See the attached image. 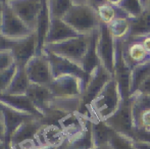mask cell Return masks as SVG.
<instances>
[{
	"label": "cell",
	"mask_w": 150,
	"mask_h": 149,
	"mask_svg": "<svg viewBox=\"0 0 150 149\" xmlns=\"http://www.w3.org/2000/svg\"><path fill=\"white\" fill-rule=\"evenodd\" d=\"M0 102L4 105L16 109L21 112L27 113V114L34 115L36 117L44 119L42 113L36 108L33 102L27 95H5L0 94Z\"/></svg>",
	"instance_id": "19"
},
{
	"label": "cell",
	"mask_w": 150,
	"mask_h": 149,
	"mask_svg": "<svg viewBox=\"0 0 150 149\" xmlns=\"http://www.w3.org/2000/svg\"><path fill=\"white\" fill-rule=\"evenodd\" d=\"M150 76V61L136 66L132 70L130 80V95L137 92L140 85Z\"/></svg>",
	"instance_id": "26"
},
{
	"label": "cell",
	"mask_w": 150,
	"mask_h": 149,
	"mask_svg": "<svg viewBox=\"0 0 150 149\" xmlns=\"http://www.w3.org/2000/svg\"><path fill=\"white\" fill-rule=\"evenodd\" d=\"M109 4L111 5H115V6H120V3L122 2V0H106Z\"/></svg>",
	"instance_id": "40"
},
{
	"label": "cell",
	"mask_w": 150,
	"mask_h": 149,
	"mask_svg": "<svg viewBox=\"0 0 150 149\" xmlns=\"http://www.w3.org/2000/svg\"><path fill=\"white\" fill-rule=\"evenodd\" d=\"M108 144L112 149H137L133 138L117 132L112 133Z\"/></svg>",
	"instance_id": "29"
},
{
	"label": "cell",
	"mask_w": 150,
	"mask_h": 149,
	"mask_svg": "<svg viewBox=\"0 0 150 149\" xmlns=\"http://www.w3.org/2000/svg\"><path fill=\"white\" fill-rule=\"evenodd\" d=\"M97 54L100 64L113 76L115 62V40L106 24L100 23L97 36Z\"/></svg>",
	"instance_id": "5"
},
{
	"label": "cell",
	"mask_w": 150,
	"mask_h": 149,
	"mask_svg": "<svg viewBox=\"0 0 150 149\" xmlns=\"http://www.w3.org/2000/svg\"><path fill=\"white\" fill-rule=\"evenodd\" d=\"M1 103V102H0ZM2 104V103H1ZM2 108H3V121L6 127V138H5V143L7 144L9 141L10 136L12 135L14 131L22 125L25 121L32 117H36L34 115L27 114V113L21 112L16 109L9 107L7 105L2 104Z\"/></svg>",
	"instance_id": "20"
},
{
	"label": "cell",
	"mask_w": 150,
	"mask_h": 149,
	"mask_svg": "<svg viewBox=\"0 0 150 149\" xmlns=\"http://www.w3.org/2000/svg\"><path fill=\"white\" fill-rule=\"evenodd\" d=\"M47 4L48 9H49L50 18H62L65 12L73 5L71 0H47Z\"/></svg>",
	"instance_id": "28"
},
{
	"label": "cell",
	"mask_w": 150,
	"mask_h": 149,
	"mask_svg": "<svg viewBox=\"0 0 150 149\" xmlns=\"http://www.w3.org/2000/svg\"><path fill=\"white\" fill-rule=\"evenodd\" d=\"M146 9L150 10V0H148V3H147V8H146Z\"/></svg>",
	"instance_id": "45"
},
{
	"label": "cell",
	"mask_w": 150,
	"mask_h": 149,
	"mask_svg": "<svg viewBox=\"0 0 150 149\" xmlns=\"http://www.w3.org/2000/svg\"><path fill=\"white\" fill-rule=\"evenodd\" d=\"M5 2V1H4ZM32 31L16 13L11 8L5 3L3 13V23H2L1 36L8 40H18L26 38L34 34Z\"/></svg>",
	"instance_id": "10"
},
{
	"label": "cell",
	"mask_w": 150,
	"mask_h": 149,
	"mask_svg": "<svg viewBox=\"0 0 150 149\" xmlns=\"http://www.w3.org/2000/svg\"><path fill=\"white\" fill-rule=\"evenodd\" d=\"M96 12L98 14V18L100 20L101 23L103 24L108 25L110 22H112L113 20L119 18H131L128 16L127 12H125L120 6H115L109 4L108 2L104 3L103 5L99 6L96 9Z\"/></svg>",
	"instance_id": "24"
},
{
	"label": "cell",
	"mask_w": 150,
	"mask_h": 149,
	"mask_svg": "<svg viewBox=\"0 0 150 149\" xmlns=\"http://www.w3.org/2000/svg\"><path fill=\"white\" fill-rule=\"evenodd\" d=\"M27 76L32 84L42 86H49L53 80L51 66L47 56L44 52L42 54H35L25 64Z\"/></svg>",
	"instance_id": "7"
},
{
	"label": "cell",
	"mask_w": 150,
	"mask_h": 149,
	"mask_svg": "<svg viewBox=\"0 0 150 149\" xmlns=\"http://www.w3.org/2000/svg\"><path fill=\"white\" fill-rule=\"evenodd\" d=\"M103 121L115 132L132 138L134 127H133V115L130 98L122 99L117 112Z\"/></svg>",
	"instance_id": "11"
},
{
	"label": "cell",
	"mask_w": 150,
	"mask_h": 149,
	"mask_svg": "<svg viewBox=\"0 0 150 149\" xmlns=\"http://www.w3.org/2000/svg\"><path fill=\"white\" fill-rule=\"evenodd\" d=\"M65 139V134L60 126L53 124H44L35 136L39 146H60Z\"/></svg>",
	"instance_id": "16"
},
{
	"label": "cell",
	"mask_w": 150,
	"mask_h": 149,
	"mask_svg": "<svg viewBox=\"0 0 150 149\" xmlns=\"http://www.w3.org/2000/svg\"><path fill=\"white\" fill-rule=\"evenodd\" d=\"M44 2L45 0H6L5 3L32 31L36 32Z\"/></svg>",
	"instance_id": "6"
},
{
	"label": "cell",
	"mask_w": 150,
	"mask_h": 149,
	"mask_svg": "<svg viewBox=\"0 0 150 149\" xmlns=\"http://www.w3.org/2000/svg\"><path fill=\"white\" fill-rule=\"evenodd\" d=\"M132 138L134 141L150 144V130H133Z\"/></svg>",
	"instance_id": "33"
},
{
	"label": "cell",
	"mask_w": 150,
	"mask_h": 149,
	"mask_svg": "<svg viewBox=\"0 0 150 149\" xmlns=\"http://www.w3.org/2000/svg\"><path fill=\"white\" fill-rule=\"evenodd\" d=\"M138 93H141V94H144V95H148L150 96V76L143 82L142 84L140 85V87L138 88L137 90ZM136 93V92H135Z\"/></svg>",
	"instance_id": "35"
},
{
	"label": "cell",
	"mask_w": 150,
	"mask_h": 149,
	"mask_svg": "<svg viewBox=\"0 0 150 149\" xmlns=\"http://www.w3.org/2000/svg\"><path fill=\"white\" fill-rule=\"evenodd\" d=\"M0 119H3V108L1 103H0Z\"/></svg>",
	"instance_id": "43"
},
{
	"label": "cell",
	"mask_w": 150,
	"mask_h": 149,
	"mask_svg": "<svg viewBox=\"0 0 150 149\" xmlns=\"http://www.w3.org/2000/svg\"><path fill=\"white\" fill-rule=\"evenodd\" d=\"M77 36H79V34L71 27H69L62 18H50L49 28H48V32L45 39V44L56 43V42L64 41V40L71 39V38Z\"/></svg>",
	"instance_id": "17"
},
{
	"label": "cell",
	"mask_w": 150,
	"mask_h": 149,
	"mask_svg": "<svg viewBox=\"0 0 150 149\" xmlns=\"http://www.w3.org/2000/svg\"><path fill=\"white\" fill-rule=\"evenodd\" d=\"M93 149H112L110 147L109 144H106V145H102V146H97V147H93Z\"/></svg>",
	"instance_id": "41"
},
{
	"label": "cell",
	"mask_w": 150,
	"mask_h": 149,
	"mask_svg": "<svg viewBox=\"0 0 150 149\" xmlns=\"http://www.w3.org/2000/svg\"><path fill=\"white\" fill-rule=\"evenodd\" d=\"M150 34V10L145 11L136 18H131L130 36H143Z\"/></svg>",
	"instance_id": "27"
},
{
	"label": "cell",
	"mask_w": 150,
	"mask_h": 149,
	"mask_svg": "<svg viewBox=\"0 0 150 149\" xmlns=\"http://www.w3.org/2000/svg\"><path fill=\"white\" fill-rule=\"evenodd\" d=\"M16 64L14 66H12L11 68H9V70L0 73V94L3 93L7 89L8 85L10 84L12 78H13L14 73H16Z\"/></svg>",
	"instance_id": "32"
},
{
	"label": "cell",
	"mask_w": 150,
	"mask_h": 149,
	"mask_svg": "<svg viewBox=\"0 0 150 149\" xmlns=\"http://www.w3.org/2000/svg\"><path fill=\"white\" fill-rule=\"evenodd\" d=\"M91 131L94 147L108 144L109 139L115 132L103 121H91Z\"/></svg>",
	"instance_id": "23"
},
{
	"label": "cell",
	"mask_w": 150,
	"mask_h": 149,
	"mask_svg": "<svg viewBox=\"0 0 150 149\" xmlns=\"http://www.w3.org/2000/svg\"><path fill=\"white\" fill-rule=\"evenodd\" d=\"M108 30L115 40H124L130 36L131 18H119L113 20L108 25Z\"/></svg>",
	"instance_id": "25"
},
{
	"label": "cell",
	"mask_w": 150,
	"mask_h": 149,
	"mask_svg": "<svg viewBox=\"0 0 150 149\" xmlns=\"http://www.w3.org/2000/svg\"><path fill=\"white\" fill-rule=\"evenodd\" d=\"M106 0H71V3L74 5H88L93 7L95 10L99 7V6L103 5L106 3Z\"/></svg>",
	"instance_id": "34"
},
{
	"label": "cell",
	"mask_w": 150,
	"mask_h": 149,
	"mask_svg": "<svg viewBox=\"0 0 150 149\" xmlns=\"http://www.w3.org/2000/svg\"><path fill=\"white\" fill-rule=\"evenodd\" d=\"M92 149H93V148H92Z\"/></svg>",
	"instance_id": "46"
},
{
	"label": "cell",
	"mask_w": 150,
	"mask_h": 149,
	"mask_svg": "<svg viewBox=\"0 0 150 149\" xmlns=\"http://www.w3.org/2000/svg\"><path fill=\"white\" fill-rule=\"evenodd\" d=\"M86 83L81 78L74 75H63L53 78L48 88L56 97H80Z\"/></svg>",
	"instance_id": "8"
},
{
	"label": "cell",
	"mask_w": 150,
	"mask_h": 149,
	"mask_svg": "<svg viewBox=\"0 0 150 149\" xmlns=\"http://www.w3.org/2000/svg\"><path fill=\"white\" fill-rule=\"evenodd\" d=\"M4 5L5 2L3 0H0V35H1L2 23H3V13H4Z\"/></svg>",
	"instance_id": "38"
},
{
	"label": "cell",
	"mask_w": 150,
	"mask_h": 149,
	"mask_svg": "<svg viewBox=\"0 0 150 149\" xmlns=\"http://www.w3.org/2000/svg\"><path fill=\"white\" fill-rule=\"evenodd\" d=\"M122 100L119 85L115 79L110 80L90 104L87 117L91 121H105L117 112Z\"/></svg>",
	"instance_id": "1"
},
{
	"label": "cell",
	"mask_w": 150,
	"mask_h": 149,
	"mask_svg": "<svg viewBox=\"0 0 150 149\" xmlns=\"http://www.w3.org/2000/svg\"><path fill=\"white\" fill-rule=\"evenodd\" d=\"M43 125L44 121L39 117H32L25 121L10 136L7 143L8 147H18L28 140L35 139L36 134Z\"/></svg>",
	"instance_id": "15"
},
{
	"label": "cell",
	"mask_w": 150,
	"mask_h": 149,
	"mask_svg": "<svg viewBox=\"0 0 150 149\" xmlns=\"http://www.w3.org/2000/svg\"><path fill=\"white\" fill-rule=\"evenodd\" d=\"M42 52H44L46 54L48 60H49L53 78L59 77V76L63 75H74L81 78L87 84L88 80H89V75L86 74L85 71L79 64H75V62L71 61V60L67 59V58L60 57V56L55 55L53 53H50V52L44 51V50Z\"/></svg>",
	"instance_id": "13"
},
{
	"label": "cell",
	"mask_w": 150,
	"mask_h": 149,
	"mask_svg": "<svg viewBox=\"0 0 150 149\" xmlns=\"http://www.w3.org/2000/svg\"><path fill=\"white\" fill-rule=\"evenodd\" d=\"M29 86H30V81H29V78L27 76L25 66L24 64H16V73H14L11 82L8 85L7 89L1 94H5V95H26Z\"/></svg>",
	"instance_id": "21"
},
{
	"label": "cell",
	"mask_w": 150,
	"mask_h": 149,
	"mask_svg": "<svg viewBox=\"0 0 150 149\" xmlns=\"http://www.w3.org/2000/svg\"><path fill=\"white\" fill-rule=\"evenodd\" d=\"M120 7L128 13L131 18H136L145 11L141 0H122Z\"/></svg>",
	"instance_id": "30"
},
{
	"label": "cell",
	"mask_w": 150,
	"mask_h": 149,
	"mask_svg": "<svg viewBox=\"0 0 150 149\" xmlns=\"http://www.w3.org/2000/svg\"><path fill=\"white\" fill-rule=\"evenodd\" d=\"M140 38L141 42H142L143 46L145 47L146 51L150 54V34L147 35H143V36H138Z\"/></svg>",
	"instance_id": "37"
},
{
	"label": "cell",
	"mask_w": 150,
	"mask_h": 149,
	"mask_svg": "<svg viewBox=\"0 0 150 149\" xmlns=\"http://www.w3.org/2000/svg\"><path fill=\"white\" fill-rule=\"evenodd\" d=\"M112 79L113 76L101 64L91 73L89 76V80H88L86 87L81 96V107H80L79 113L87 117L88 108H89L90 104L98 96V94L102 91L105 85Z\"/></svg>",
	"instance_id": "4"
},
{
	"label": "cell",
	"mask_w": 150,
	"mask_h": 149,
	"mask_svg": "<svg viewBox=\"0 0 150 149\" xmlns=\"http://www.w3.org/2000/svg\"><path fill=\"white\" fill-rule=\"evenodd\" d=\"M16 64V62L11 50H0V73L9 70Z\"/></svg>",
	"instance_id": "31"
},
{
	"label": "cell",
	"mask_w": 150,
	"mask_h": 149,
	"mask_svg": "<svg viewBox=\"0 0 150 149\" xmlns=\"http://www.w3.org/2000/svg\"><path fill=\"white\" fill-rule=\"evenodd\" d=\"M141 2H142V5L144 6V8L146 9V8H147V3H148V0H141Z\"/></svg>",
	"instance_id": "44"
},
{
	"label": "cell",
	"mask_w": 150,
	"mask_h": 149,
	"mask_svg": "<svg viewBox=\"0 0 150 149\" xmlns=\"http://www.w3.org/2000/svg\"><path fill=\"white\" fill-rule=\"evenodd\" d=\"M5 138H6V127L4 124L3 119H0V143L3 145L5 144Z\"/></svg>",
	"instance_id": "36"
},
{
	"label": "cell",
	"mask_w": 150,
	"mask_h": 149,
	"mask_svg": "<svg viewBox=\"0 0 150 149\" xmlns=\"http://www.w3.org/2000/svg\"><path fill=\"white\" fill-rule=\"evenodd\" d=\"M134 144H135V147H136L137 149H150V144L149 143L134 141Z\"/></svg>",
	"instance_id": "39"
},
{
	"label": "cell",
	"mask_w": 150,
	"mask_h": 149,
	"mask_svg": "<svg viewBox=\"0 0 150 149\" xmlns=\"http://www.w3.org/2000/svg\"><path fill=\"white\" fill-rule=\"evenodd\" d=\"M97 36H98V29L94 31L91 35L89 47L81 64V68L89 76L100 64V60L97 54Z\"/></svg>",
	"instance_id": "22"
},
{
	"label": "cell",
	"mask_w": 150,
	"mask_h": 149,
	"mask_svg": "<svg viewBox=\"0 0 150 149\" xmlns=\"http://www.w3.org/2000/svg\"><path fill=\"white\" fill-rule=\"evenodd\" d=\"M133 127L136 130H150V96L141 93L130 95Z\"/></svg>",
	"instance_id": "12"
},
{
	"label": "cell",
	"mask_w": 150,
	"mask_h": 149,
	"mask_svg": "<svg viewBox=\"0 0 150 149\" xmlns=\"http://www.w3.org/2000/svg\"><path fill=\"white\" fill-rule=\"evenodd\" d=\"M59 146H40L38 149H58Z\"/></svg>",
	"instance_id": "42"
},
{
	"label": "cell",
	"mask_w": 150,
	"mask_h": 149,
	"mask_svg": "<svg viewBox=\"0 0 150 149\" xmlns=\"http://www.w3.org/2000/svg\"><path fill=\"white\" fill-rule=\"evenodd\" d=\"M62 20L79 35H91L98 29L100 20L96 10L88 5H71Z\"/></svg>",
	"instance_id": "3"
},
{
	"label": "cell",
	"mask_w": 150,
	"mask_h": 149,
	"mask_svg": "<svg viewBox=\"0 0 150 149\" xmlns=\"http://www.w3.org/2000/svg\"><path fill=\"white\" fill-rule=\"evenodd\" d=\"M26 95L30 98V100L33 102L36 108L42 113L44 119H45L48 113V106H49L51 99L53 98V94L51 93L49 88L47 86L30 83Z\"/></svg>",
	"instance_id": "18"
},
{
	"label": "cell",
	"mask_w": 150,
	"mask_h": 149,
	"mask_svg": "<svg viewBox=\"0 0 150 149\" xmlns=\"http://www.w3.org/2000/svg\"><path fill=\"white\" fill-rule=\"evenodd\" d=\"M9 49L12 51L16 64H26L27 61L37 53V37L36 34L18 40H9Z\"/></svg>",
	"instance_id": "14"
},
{
	"label": "cell",
	"mask_w": 150,
	"mask_h": 149,
	"mask_svg": "<svg viewBox=\"0 0 150 149\" xmlns=\"http://www.w3.org/2000/svg\"><path fill=\"white\" fill-rule=\"evenodd\" d=\"M91 35H79L64 41L45 44L43 46V50L60 57L67 58L81 66L82 60L89 47Z\"/></svg>",
	"instance_id": "2"
},
{
	"label": "cell",
	"mask_w": 150,
	"mask_h": 149,
	"mask_svg": "<svg viewBox=\"0 0 150 149\" xmlns=\"http://www.w3.org/2000/svg\"><path fill=\"white\" fill-rule=\"evenodd\" d=\"M122 42V54L126 64L131 71L136 66L150 61V54L143 46L138 36H129Z\"/></svg>",
	"instance_id": "9"
}]
</instances>
